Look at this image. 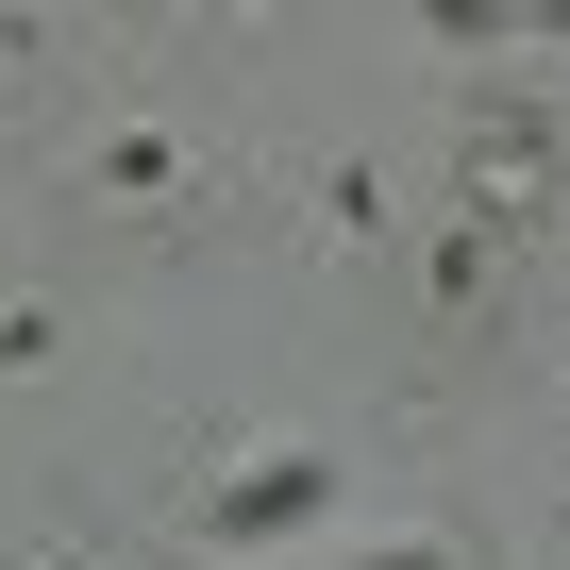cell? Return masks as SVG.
Here are the masks:
<instances>
[{
  "mask_svg": "<svg viewBox=\"0 0 570 570\" xmlns=\"http://www.w3.org/2000/svg\"><path fill=\"white\" fill-rule=\"evenodd\" d=\"M370 570H436V553H370Z\"/></svg>",
  "mask_w": 570,
  "mask_h": 570,
  "instance_id": "cell-1",
  "label": "cell"
}]
</instances>
